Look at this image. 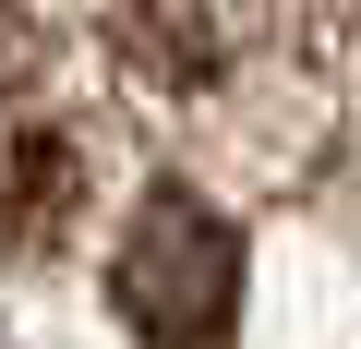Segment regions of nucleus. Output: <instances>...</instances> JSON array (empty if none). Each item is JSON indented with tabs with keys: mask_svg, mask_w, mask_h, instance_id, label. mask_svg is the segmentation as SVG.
<instances>
[{
	"mask_svg": "<svg viewBox=\"0 0 361 349\" xmlns=\"http://www.w3.org/2000/svg\"><path fill=\"white\" fill-rule=\"evenodd\" d=\"M109 313L145 349H229L241 313V229L193 193V181H157L109 253Z\"/></svg>",
	"mask_w": 361,
	"mask_h": 349,
	"instance_id": "1",
	"label": "nucleus"
},
{
	"mask_svg": "<svg viewBox=\"0 0 361 349\" xmlns=\"http://www.w3.org/2000/svg\"><path fill=\"white\" fill-rule=\"evenodd\" d=\"M277 25V0H121V49L157 85H217L229 61H253Z\"/></svg>",
	"mask_w": 361,
	"mask_h": 349,
	"instance_id": "2",
	"label": "nucleus"
},
{
	"mask_svg": "<svg viewBox=\"0 0 361 349\" xmlns=\"http://www.w3.org/2000/svg\"><path fill=\"white\" fill-rule=\"evenodd\" d=\"M85 205V169H73V133H13L0 145V241L13 253H49Z\"/></svg>",
	"mask_w": 361,
	"mask_h": 349,
	"instance_id": "3",
	"label": "nucleus"
}]
</instances>
